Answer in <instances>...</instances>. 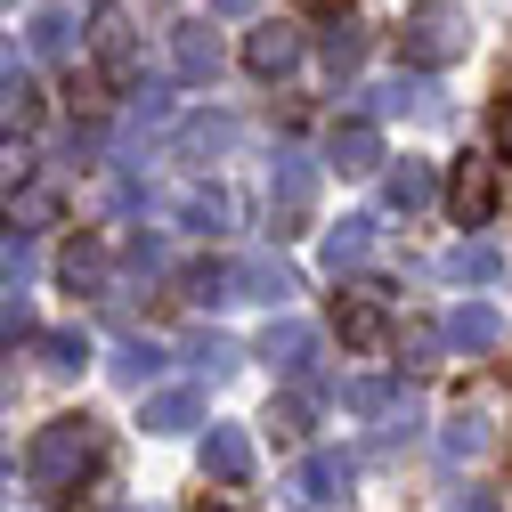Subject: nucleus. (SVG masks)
Wrapping results in <instances>:
<instances>
[{
    "mask_svg": "<svg viewBox=\"0 0 512 512\" xmlns=\"http://www.w3.org/2000/svg\"><path fill=\"white\" fill-rule=\"evenodd\" d=\"M90 464H98V423H90V415H57V423H41L33 447H25L33 488H74Z\"/></svg>",
    "mask_w": 512,
    "mask_h": 512,
    "instance_id": "nucleus-1",
    "label": "nucleus"
},
{
    "mask_svg": "<svg viewBox=\"0 0 512 512\" xmlns=\"http://www.w3.org/2000/svg\"><path fill=\"white\" fill-rule=\"evenodd\" d=\"M399 49H407V66H456V57L472 49V25L456 0H415V9L399 17Z\"/></svg>",
    "mask_w": 512,
    "mask_h": 512,
    "instance_id": "nucleus-2",
    "label": "nucleus"
},
{
    "mask_svg": "<svg viewBox=\"0 0 512 512\" xmlns=\"http://www.w3.org/2000/svg\"><path fill=\"white\" fill-rule=\"evenodd\" d=\"M309 204H317V163L285 147V155H277V171H269V228H277V244L309 228Z\"/></svg>",
    "mask_w": 512,
    "mask_h": 512,
    "instance_id": "nucleus-3",
    "label": "nucleus"
},
{
    "mask_svg": "<svg viewBox=\"0 0 512 512\" xmlns=\"http://www.w3.org/2000/svg\"><path fill=\"white\" fill-rule=\"evenodd\" d=\"M350 480H358V464L342 456V447H317V456H301V464L285 472V496H293L301 512H326V504L350 496Z\"/></svg>",
    "mask_w": 512,
    "mask_h": 512,
    "instance_id": "nucleus-4",
    "label": "nucleus"
},
{
    "mask_svg": "<svg viewBox=\"0 0 512 512\" xmlns=\"http://www.w3.org/2000/svg\"><path fill=\"white\" fill-rule=\"evenodd\" d=\"M447 212H456V228H488L496 220V163L464 155L456 171H447Z\"/></svg>",
    "mask_w": 512,
    "mask_h": 512,
    "instance_id": "nucleus-5",
    "label": "nucleus"
},
{
    "mask_svg": "<svg viewBox=\"0 0 512 512\" xmlns=\"http://www.w3.org/2000/svg\"><path fill=\"white\" fill-rule=\"evenodd\" d=\"M317 350H326V334L301 326V317H277V326L261 334V358H269L285 382H309V374H317Z\"/></svg>",
    "mask_w": 512,
    "mask_h": 512,
    "instance_id": "nucleus-6",
    "label": "nucleus"
},
{
    "mask_svg": "<svg viewBox=\"0 0 512 512\" xmlns=\"http://www.w3.org/2000/svg\"><path fill=\"white\" fill-rule=\"evenodd\" d=\"M334 326H342L350 350H382V342H391V309H382V285H350V293L334 301Z\"/></svg>",
    "mask_w": 512,
    "mask_h": 512,
    "instance_id": "nucleus-7",
    "label": "nucleus"
},
{
    "mask_svg": "<svg viewBox=\"0 0 512 512\" xmlns=\"http://www.w3.org/2000/svg\"><path fill=\"white\" fill-rule=\"evenodd\" d=\"M90 49H98V74H106L114 90H139V74H147V49H139V33L122 25V17H98Z\"/></svg>",
    "mask_w": 512,
    "mask_h": 512,
    "instance_id": "nucleus-8",
    "label": "nucleus"
},
{
    "mask_svg": "<svg viewBox=\"0 0 512 512\" xmlns=\"http://www.w3.org/2000/svg\"><path fill=\"white\" fill-rule=\"evenodd\" d=\"M244 66L261 74V82H285V74L301 66V25H285V17L252 25V33H244Z\"/></svg>",
    "mask_w": 512,
    "mask_h": 512,
    "instance_id": "nucleus-9",
    "label": "nucleus"
},
{
    "mask_svg": "<svg viewBox=\"0 0 512 512\" xmlns=\"http://www.w3.org/2000/svg\"><path fill=\"white\" fill-rule=\"evenodd\" d=\"M439 342L464 350V358H488V350H504V317L488 301H456V309H447V326H439Z\"/></svg>",
    "mask_w": 512,
    "mask_h": 512,
    "instance_id": "nucleus-10",
    "label": "nucleus"
},
{
    "mask_svg": "<svg viewBox=\"0 0 512 512\" xmlns=\"http://www.w3.org/2000/svg\"><path fill=\"white\" fill-rule=\"evenodd\" d=\"M106 277H114V261H106L98 236H74L66 252H57V285L66 293H106Z\"/></svg>",
    "mask_w": 512,
    "mask_h": 512,
    "instance_id": "nucleus-11",
    "label": "nucleus"
},
{
    "mask_svg": "<svg viewBox=\"0 0 512 512\" xmlns=\"http://www.w3.org/2000/svg\"><path fill=\"white\" fill-rule=\"evenodd\" d=\"M326 163H334V171H382L391 155H382V131H374V122H334Z\"/></svg>",
    "mask_w": 512,
    "mask_h": 512,
    "instance_id": "nucleus-12",
    "label": "nucleus"
},
{
    "mask_svg": "<svg viewBox=\"0 0 512 512\" xmlns=\"http://www.w3.org/2000/svg\"><path fill=\"white\" fill-rule=\"evenodd\" d=\"M204 472H212L220 488H244V472H252V439H244L236 423H212V431H204Z\"/></svg>",
    "mask_w": 512,
    "mask_h": 512,
    "instance_id": "nucleus-13",
    "label": "nucleus"
},
{
    "mask_svg": "<svg viewBox=\"0 0 512 512\" xmlns=\"http://www.w3.org/2000/svg\"><path fill=\"white\" fill-rule=\"evenodd\" d=\"M171 66H179V82H212L220 74V41H212V25H171Z\"/></svg>",
    "mask_w": 512,
    "mask_h": 512,
    "instance_id": "nucleus-14",
    "label": "nucleus"
},
{
    "mask_svg": "<svg viewBox=\"0 0 512 512\" xmlns=\"http://www.w3.org/2000/svg\"><path fill=\"white\" fill-rule=\"evenodd\" d=\"M431 196H439V171L431 163H415V155L407 163H382V204H391V212H423Z\"/></svg>",
    "mask_w": 512,
    "mask_h": 512,
    "instance_id": "nucleus-15",
    "label": "nucleus"
},
{
    "mask_svg": "<svg viewBox=\"0 0 512 512\" xmlns=\"http://www.w3.org/2000/svg\"><path fill=\"white\" fill-rule=\"evenodd\" d=\"M301 277L277 261V252H261V261H236V301H293Z\"/></svg>",
    "mask_w": 512,
    "mask_h": 512,
    "instance_id": "nucleus-16",
    "label": "nucleus"
},
{
    "mask_svg": "<svg viewBox=\"0 0 512 512\" xmlns=\"http://www.w3.org/2000/svg\"><path fill=\"white\" fill-rule=\"evenodd\" d=\"M25 49H33V57H49V66H57V57H74V9L41 0V9L25 17Z\"/></svg>",
    "mask_w": 512,
    "mask_h": 512,
    "instance_id": "nucleus-17",
    "label": "nucleus"
},
{
    "mask_svg": "<svg viewBox=\"0 0 512 512\" xmlns=\"http://www.w3.org/2000/svg\"><path fill=\"white\" fill-rule=\"evenodd\" d=\"M236 139H244V131H236V114H196V122L179 131V155H187V163H220Z\"/></svg>",
    "mask_w": 512,
    "mask_h": 512,
    "instance_id": "nucleus-18",
    "label": "nucleus"
},
{
    "mask_svg": "<svg viewBox=\"0 0 512 512\" xmlns=\"http://www.w3.org/2000/svg\"><path fill=\"white\" fill-rule=\"evenodd\" d=\"M171 220L196 228V236H220V228H228V196L196 179V187H179V196H171Z\"/></svg>",
    "mask_w": 512,
    "mask_h": 512,
    "instance_id": "nucleus-19",
    "label": "nucleus"
},
{
    "mask_svg": "<svg viewBox=\"0 0 512 512\" xmlns=\"http://www.w3.org/2000/svg\"><path fill=\"white\" fill-rule=\"evenodd\" d=\"M139 423H147L155 439H179V431H196V423H204V399H196V391H155Z\"/></svg>",
    "mask_w": 512,
    "mask_h": 512,
    "instance_id": "nucleus-20",
    "label": "nucleus"
},
{
    "mask_svg": "<svg viewBox=\"0 0 512 512\" xmlns=\"http://www.w3.org/2000/svg\"><path fill=\"white\" fill-rule=\"evenodd\" d=\"M439 277H447V285H496L504 261H496V244H472V236H464L456 252H439Z\"/></svg>",
    "mask_w": 512,
    "mask_h": 512,
    "instance_id": "nucleus-21",
    "label": "nucleus"
},
{
    "mask_svg": "<svg viewBox=\"0 0 512 512\" xmlns=\"http://www.w3.org/2000/svg\"><path fill=\"white\" fill-rule=\"evenodd\" d=\"M366 252H374V220H366V212H350V220L326 236V269L342 277V269H358V261H366Z\"/></svg>",
    "mask_w": 512,
    "mask_h": 512,
    "instance_id": "nucleus-22",
    "label": "nucleus"
},
{
    "mask_svg": "<svg viewBox=\"0 0 512 512\" xmlns=\"http://www.w3.org/2000/svg\"><path fill=\"white\" fill-rule=\"evenodd\" d=\"M49 220H57V187L25 179L17 196H9V228H17V236H33V228H49Z\"/></svg>",
    "mask_w": 512,
    "mask_h": 512,
    "instance_id": "nucleus-23",
    "label": "nucleus"
},
{
    "mask_svg": "<svg viewBox=\"0 0 512 512\" xmlns=\"http://www.w3.org/2000/svg\"><path fill=\"white\" fill-rule=\"evenodd\" d=\"M366 106H374V114H415V106H431V82H423V74H391V82L366 90Z\"/></svg>",
    "mask_w": 512,
    "mask_h": 512,
    "instance_id": "nucleus-24",
    "label": "nucleus"
},
{
    "mask_svg": "<svg viewBox=\"0 0 512 512\" xmlns=\"http://www.w3.org/2000/svg\"><path fill=\"white\" fill-rule=\"evenodd\" d=\"M33 236H0V293H25L33 285Z\"/></svg>",
    "mask_w": 512,
    "mask_h": 512,
    "instance_id": "nucleus-25",
    "label": "nucleus"
},
{
    "mask_svg": "<svg viewBox=\"0 0 512 512\" xmlns=\"http://www.w3.org/2000/svg\"><path fill=\"white\" fill-rule=\"evenodd\" d=\"M114 374L131 382V391H147V382L163 374V350H155V342H122V350H114Z\"/></svg>",
    "mask_w": 512,
    "mask_h": 512,
    "instance_id": "nucleus-26",
    "label": "nucleus"
},
{
    "mask_svg": "<svg viewBox=\"0 0 512 512\" xmlns=\"http://www.w3.org/2000/svg\"><path fill=\"white\" fill-rule=\"evenodd\" d=\"M187 301H236V261H204V269H187Z\"/></svg>",
    "mask_w": 512,
    "mask_h": 512,
    "instance_id": "nucleus-27",
    "label": "nucleus"
},
{
    "mask_svg": "<svg viewBox=\"0 0 512 512\" xmlns=\"http://www.w3.org/2000/svg\"><path fill=\"white\" fill-rule=\"evenodd\" d=\"M0 98H9L17 114L41 106V90H33V74H25V57H17V49H0Z\"/></svg>",
    "mask_w": 512,
    "mask_h": 512,
    "instance_id": "nucleus-28",
    "label": "nucleus"
},
{
    "mask_svg": "<svg viewBox=\"0 0 512 512\" xmlns=\"http://www.w3.org/2000/svg\"><path fill=\"white\" fill-rule=\"evenodd\" d=\"M439 447H447V456L464 464V456H480V447H488V423H480V415H447V431H439Z\"/></svg>",
    "mask_w": 512,
    "mask_h": 512,
    "instance_id": "nucleus-29",
    "label": "nucleus"
},
{
    "mask_svg": "<svg viewBox=\"0 0 512 512\" xmlns=\"http://www.w3.org/2000/svg\"><path fill=\"white\" fill-rule=\"evenodd\" d=\"M269 431H277V439H309V399H301V391H277V399H269Z\"/></svg>",
    "mask_w": 512,
    "mask_h": 512,
    "instance_id": "nucleus-30",
    "label": "nucleus"
},
{
    "mask_svg": "<svg viewBox=\"0 0 512 512\" xmlns=\"http://www.w3.org/2000/svg\"><path fill=\"white\" fill-rule=\"evenodd\" d=\"M187 358H196V366H204V374H228V366H236V358H244V350H236V342H228V334H196V342H187Z\"/></svg>",
    "mask_w": 512,
    "mask_h": 512,
    "instance_id": "nucleus-31",
    "label": "nucleus"
},
{
    "mask_svg": "<svg viewBox=\"0 0 512 512\" xmlns=\"http://www.w3.org/2000/svg\"><path fill=\"white\" fill-rule=\"evenodd\" d=\"M358 57H366V33H358V25H334V33H326V66H334V74H350Z\"/></svg>",
    "mask_w": 512,
    "mask_h": 512,
    "instance_id": "nucleus-32",
    "label": "nucleus"
},
{
    "mask_svg": "<svg viewBox=\"0 0 512 512\" xmlns=\"http://www.w3.org/2000/svg\"><path fill=\"white\" fill-rule=\"evenodd\" d=\"M342 407L350 415H382L391 407V382H342Z\"/></svg>",
    "mask_w": 512,
    "mask_h": 512,
    "instance_id": "nucleus-33",
    "label": "nucleus"
},
{
    "mask_svg": "<svg viewBox=\"0 0 512 512\" xmlns=\"http://www.w3.org/2000/svg\"><path fill=\"white\" fill-rule=\"evenodd\" d=\"M0 179H9V187L33 179V147H25V139H0Z\"/></svg>",
    "mask_w": 512,
    "mask_h": 512,
    "instance_id": "nucleus-34",
    "label": "nucleus"
},
{
    "mask_svg": "<svg viewBox=\"0 0 512 512\" xmlns=\"http://www.w3.org/2000/svg\"><path fill=\"white\" fill-rule=\"evenodd\" d=\"M41 350H49V366H82V358H90L82 334H41Z\"/></svg>",
    "mask_w": 512,
    "mask_h": 512,
    "instance_id": "nucleus-35",
    "label": "nucleus"
},
{
    "mask_svg": "<svg viewBox=\"0 0 512 512\" xmlns=\"http://www.w3.org/2000/svg\"><path fill=\"white\" fill-rule=\"evenodd\" d=\"M496 155L512 163V82H504V98H496Z\"/></svg>",
    "mask_w": 512,
    "mask_h": 512,
    "instance_id": "nucleus-36",
    "label": "nucleus"
},
{
    "mask_svg": "<svg viewBox=\"0 0 512 512\" xmlns=\"http://www.w3.org/2000/svg\"><path fill=\"white\" fill-rule=\"evenodd\" d=\"M431 342H439L431 326H407V366H431Z\"/></svg>",
    "mask_w": 512,
    "mask_h": 512,
    "instance_id": "nucleus-37",
    "label": "nucleus"
},
{
    "mask_svg": "<svg viewBox=\"0 0 512 512\" xmlns=\"http://www.w3.org/2000/svg\"><path fill=\"white\" fill-rule=\"evenodd\" d=\"M447 512H496L488 496H456V504H447Z\"/></svg>",
    "mask_w": 512,
    "mask_h": 512,
    "instance_id": "nucleus-38",
    "label": "nucleus"
},
{
    "mask_svg": "<svg viewBox=\"0 0 512 512\" xmlns=\"http://www.w3.org/2000/svg\"><path fill=\"white\" fill-rule=\"evenodd\" d=\"M212 9H220V17H244V9H252V0H212Z\"/></svg>",
    "mask_w": 512,
    "mask_h": 512,
    "instance_id": "nucleus-39",
    "label": "nucleus"
},
{
    "mask_svg": "<svg viewBox=\"0 0 512 512\" xmlns=\"http://www.w3.org/2000/svg\"><path fill=\"white\" fill-rule=\"evenodd\" d=\"M317 9H334V17H342V9H350V0H317Z\"/></svg>",
    "mask_w": 512,
    "mask_h": 512,
    "instance_id": "nucleus-40",
    "label": "nucleus"
}]
</instances>
